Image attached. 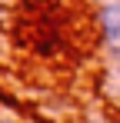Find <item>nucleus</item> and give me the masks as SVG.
<instances>
[{"label":"nucleus","instance_id":"obj_1","mask_svg":"<svg viewBox=\"0 0 120 123\" xmlns=\"http://www.w3.org/2000/svg\"><path fill=\"white\" fill-rule=\"evenodd\" d=\"M97 20L110 57L120 63V0H97Z\"/></svg>","mask_w":120,"mask_h":123}]
</instances>
